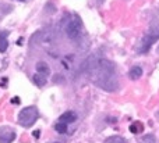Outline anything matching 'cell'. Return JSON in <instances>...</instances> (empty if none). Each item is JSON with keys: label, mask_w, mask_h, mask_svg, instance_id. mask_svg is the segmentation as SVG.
<instances>
[{"label": "cell", "mask_w": 159, "mask_h": 143, "mask_svg": "<svg viewBox=\"0 0 159 143\" xmlns=\"http://www.w3.org/2000/svg\"><path fill=\"white\" fill-rule=\"evenodd\" d=\"M38 117H39V111L36 107H34V106L25 107L18 114V124L24 128H30L36 122Z\"/></svg>", "instance_id": "1"}, {"label": "cell", "mask_w": 159, "mask_h": 143, "mask_svg": "<svg viewBox=\"0 0 159 143\" xmlns=\"http://www.w3.org/2000/svg\"><path fill=\"white\" fill-rule=\"evenodd\" d=\"M7 47H8V42L6 39V33H3V35H0V52L4 53L7 50Z\"/></svg>", "instance_id": "10"}, {"label": "cell", "mask_w": 159, "mask_h": 143, "mask_svg": "<svg viewBox=\"0 0 159 143\" xmlns=\"http://www.w3.org/2000/svg\"><path fill=\"white\" fill-rule=\"evenodd\" d=\"M55 129L59 133H66L67 132V124L66 122H63V121L57 122V124L55 125Z\"/></svg>", "instance_id": "11"}, {"label": "cell", "mask_w": 159, "mask_h": 143, "mask_svg": "<svg viewBox=\"0 0 159 143\" xmlns=\"http://www.w3.org/2000/svg\"><path fill=\"white\" fill-rule=\"evenodd\" d=\"M157 38H158V36H147V38H144V40H143V47H141V52H140V53H147V50L151 47V44L154 43Z\"/></svg>", "instance_id": "6"}, {"label": "cell", "mask_w": 159, "mask_h": 143, "mask_svg": "<svg viewBox=\"0 0 159 143\" xmlns=\"http://www.w3.org/2000/svg\"><path fill=\"white\" fill-rule=\"evenodd\" d=\"M77 120V114L74 111H66L64 114L60 116V121L66 122V124H70V122H74Z\"/></svg>", "instance_id": "4"}, {"label": "cell", "mask_w": 159, "mask_h": 143, "mask_svg": "<svg viewBox=\"0 0 159 143\" xmlns=\"http://www.w3.org/2000/svg\"><path fill=\"white\" fill-rule=\"evenodd\" d=\"M143 75V69L140 68V67H133L131 69H130V72H129V77L131 78V79H138V78Z\"/></svg>", "instance_id": "8"}, {"label": "cell", "mask_w": 159, "mask_h": 143, "mask_svg": "<svg viewBox=\"0 0 159 143\" xmlns=\"http://www.w3.org/2000/svg\"><path fill=\"white\" fill-rule=\"evenodd\" d=\"M32 79H34V82H35V85H38V86L46 85V77L42 75V74H39V72H36V74L34 75Z\"/></svg>", "instance_id": "7"}, {"label": "cell", "mask_w": 159, "mask_h": 143, "mask_svg": "<svg viewBox=\"0 0 159 143\" xmlns=\"http://www.w3.org/2000/svg\"><path fill=\"white\" fill-rule=\"evenodd\" d=\"M143 129H144V125L138 121L133 122V124L130 125V132L131 133H140V132H143Z\"/></svg>", "instance_id": "9"}, {"label": "cell", "mask_w": 159, "mask_h": 143, "mask_svg": "<svg viewBox=\"0 0 159 143\" xmlns=\"http://www.w3.org/2000/svg\"><path fill=\"white\" fill-rule=\"evenodd\" d=\"M21 2H24V0H21Z\"/></svg>", "instance_id": "15"}, {"label": "cell", "mask_w": 159, "mask_h": 143, "mask_svg": "<svg viewBox=\"0 0 159 143\" xmlns=\"http://www.w3.org/2000/svg\"><path fill=\"white\" fill-rule=\"evenodd\" d=\"M36 72L45 75V77H49V75H50V68L48 67L46 63H43V61H39V63L36 64Z\"/></svg>", "instance_id": "5"}, {"label": "cell", "mask_w": 159, "mask_h": 143, "mask_svg": "<svg viewBox=\"0 0 159 143\" xmlns=\"http://www.w3.org/2000/svg\"><path fill=\"white\" fill-rule=\"evenodd\" d=\"M117 143H123V142H117Z\"/></svg>", "instance_id": "14"}, {"label": "cell", "mask_w": 159, "mask_h": 143, "mask_svg": "<svg viewBox=\"0 0 159 143\" xmlns=\"http://www.w3.org/2000/svg\"><path fill=\"white\" fill-rule=\"evenodd\" d=\"M16 139V132L11 128H0V143H11Z\"/></svg>", "instance_id": "3"}, {"label": "cell", "mask_w": 159, "mask_h": 143, "mask_svg": "<svg viewBox=\"0 0 159 143\" xmlns=\"http://www.w3.org/2000/svg\"><path fill=\"white\" fill-rule=\"evenodd\" d=\"M11 102H13V103H16V104H17V103H18V102H20V99H18V97H14V99H13V100H11Z\"/></svg>", "instance_id": "12"}, {"label": "cell", "mask_w": 159, "mask_h": 143, "mask_svg": "<svg viewBox=\"0 0 159 143\" xmlns=\"http://www.w3.org/2000/svg\"><path fill=\"white\" fill-rule=\"evenodd\" d=\"M34 136H35V138H38V136H39V131H35V132H34Z\"/></svg>", "instance_id": "13"}, {"label": "cell", "mask_w": 159, "mask_h": 143, "mask_svg": "<svg viewBox=\"0 0 159 143\" xmlns=\"http://www.w3.org/2000/svg\"><path fill=\"white\" fill-rule=\"evenodd\" d=\"M66 33H67V36H69L70 39L78 38L80 33H81V24H80L78 21H75V19L70 21L69 24H67V27H66Z\"/></svg>", "instance_id": "2"}]
</instances>
